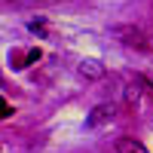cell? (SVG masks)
<instances>
[{
    "label": "cell",
    "mask_w": 153,
    "mask_h": 153,
    "mask_svg": "<svg viewBox=\"0 0 153 153\" xmlns=\"http://www.w3.org/2000/svg\"><path fill=\"white\" fill-rule=\"evenodd\" d=\"M113 37H120L126 46H135V49H147V37L141 28H132V25H117L113 28Z\"/></svg>",
    "instance_id": "obj_1"
},
{
    "label": "cell",
    "mask_w": 153,
    "mask_h": 153,
    "mask_svg": "<svg viewBox=\"0 0 153 153\" xmlns=\"http://www.w3.org/2000/svg\"><path fill=\"white\" fill-rule=\"evenodd\" d=\"M76 74L86 76V80H101L107 71H104V65H101V61H95V58H83L80 65H76Z\"/></svg>",
    "instance_id": "obj_2"
},
{
    "label": "cell",
    "mask_w": 153,
    "mask_h": 153,
    "mask_svg": "<svg viewBox=\"0 0 153 153\" xmlns=\"http://www.w3.org/2000/svg\"><path fill=\"white\" fill-rule=\"evenodd\" d=\"M113 113H117V110H113V104H98L92 113H89L86 126H89V129H98V126H104V123L113 120Z\"/></svg>",
    "instance_id": "obj_3"
},
{
    "label": "cell",
    "mask_w": 153,
    "mask_h": 153,
    "mask_svg": "<svg viewBox=\"0 0 153 153\" xmlns=\"http://www.w3.org/2000/svg\"><path fill=\"white\" fill-rule=\"evenodd\" d=\"M117 153H147V147L138 141V138L123 135V138H117Z\"/></svg>",
    "instance_id": "obj_4"
},
{
    "label": "cell",
    "mask_w": 153,
    "mask_h": 153,
    "mask_svg": "<svg viewBox=\"0 0 153 153\" xmlns=\"http://www.w3.org/2000/svg\"><path fill=\"white\" fill-rule=\"evenodd\" d=\"M40 58H43L40 49H28V65H31V61H40Z\"/></svg>",
    "instance_id": "obj_5"
},
{
    "label": "cell",
    "mask_w": 153,
    "mask_h": 153,
    "mask_svg": "<svg viewBox=\"0 0 153 153\" xmlns=\"http://www.w3.org/2000/svg\"><path fill=\"white\" fill-rule=\"evenodd\" d=\"M147 83H150V86H153V76H147Z\"/></svg>",
    "instance_id": "obj_6"
}]
</instances>
